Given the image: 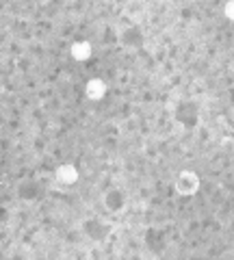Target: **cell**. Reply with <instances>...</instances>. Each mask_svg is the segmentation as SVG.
<instances>
[{
	"mask_svg": "<svg viewBox=\"0 0 234 260\" xmlns=\"http://www.w3.org/2000/svg\"><path fill=\"white\" fill-rule=\"evenodd\" d=\"M197 189H199V176L195 172L184 169V172L178 174V178H176V191L180 195H193L197 193Z\"/></svg>",
	"mask_w": 234,
	"mask_h": 260,
	"instance_id": "cell-1",
	"label": "cell"
},
{
	"mask_svg": "<svg viewBox=\"0 0 234 260\" xmlns=\"http://www.w3.org/2000/svg\"><path fill=\"white\" fill-rule=\"evenodd\" d=\"M56 180L61 184H74L78 180V169L74 165H61L56 169Z\"/></svg>",
	"mask_w": 234,
	"mask_h": 260,
	"instance_id": "cell-2",
	"label": "cell"
},
{
	"mask_svg": "<svg viewBox=\"0 0 234 260\" xmlns=\"http://www.w3.org/2000/svg\"><path fill=\"white\" fill-rule=\"evenodd\" d=\"M104 93H107V85H104V80L93 78V80L87 83V98H89V100H102Z\"/></svg>",
	"mask_w": 234,
	"mask_h": 260,
	"instance_id": "cell-3",
	"label": "cell"
},
{
	"mask_svg": "<svg viewBox=\"0 0 234 260\" xmlns=\"http://www.w3.org/2000/svg\"><path fill=\"white\" fill-rule=\"evenodd\" d=\"M104 206H107L111 213H117V210L124 206L122 193H119V191H109L107 195H104Z\"/></svg>",
	"mask_w": 234,
	"mask_h": 260,
	"instance_id": "cell-4",
	"label": "cell"
},
{
	"mask_svg": "<svg viewBox=\"0 0 234 260\" xmlns=\"http://www.w3.org/2000/svg\"><path fill=\"white\" fill-rule=\"evenodd\" d=\"M72 56L76 61H87L91 56V44L89 42H78L72 46Z\"/></svg>",
	"mask_w": 234,
	"mask_h": 260,
	"instance_id": "cell-5",
	"label": "cell"
},
{
	"mask_svg": "<svg viewBox=\"0 0 234 260\" xmlns=\"http://www.w3.org/2000/svg\"><path fill=\"white\" fill-rule=\"evenodd\" d=\"M225 15H228V20H234V0L225 5Z\"/></svg>",
	"mask_w": 234,
	"mask_h": 260,
	"instance_id": "cell-6",
	"label": "cell"
}]
</instances>
